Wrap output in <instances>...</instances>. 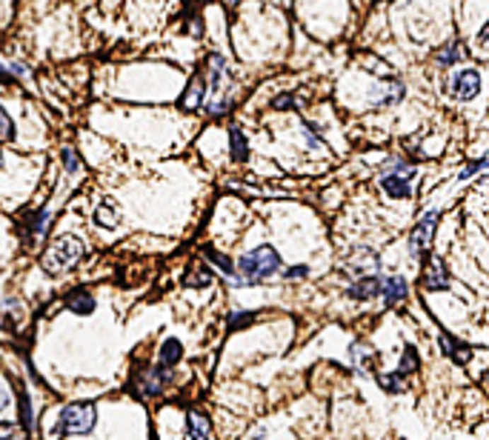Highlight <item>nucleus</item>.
I'll list each match as a JSON object with an SVG mask.
<instances>
[{
	"mask_svg": "<svg viewBox=\"0 0 489 440\" xmlns=\"http://www.w3.org/2000/svg\"><path fill=\"white\" fill-rule=\"evenodd\" d=\"M98 423V409L95 403H69L60 412L57 432L60 434H89Z\"/></svg>",
	"mask_w": 489,
	"mask_h": 440,
	"instance_id": "3",
	"label": "nucleus"
},
{
	"mask_svg": "<svg viewBox=\"0 0 489 440\" xmlns=\"http://www.w3.org/2000/svg\"><path fill=\"white\" fill-rule=\"evenodd\" d=\"M84 255H86V246H84L81 238L63 235V238H57V241L46 249V255H43V269H46L49 274H60V272H66V269H72Z\"/></svg>",
	"mask_w": 489,
	"mask_h": 440,
	"instance_id": "2",
	"label": "nucleus"
},
{
	"mask_svg": "<svg viewBox=\"0 0 489 440\" xmlns=\"http://www.w3.org/2000/svg\"><path fill=\"white\" fill-rule=\"evenodd\" d=\"M0 440H15V423H0Z\"/></svg>",
	"mask_w": 489,
	"mask_h": 440,
	"instance_id": "32",
	"label": "nucleus"
},
{
	"mask_svg": "<svg viewBox=\"0 0 489 440\" xmlns=\"http://www.w3.org/2000/svg\"><path fill=\"white\" fill-rule=\"evenodd\" d=\"M46 224H49V212L40 209V212L32 214V220H29V235H32V238H40V235L46 232Z\"/></svg>",
	"mask_w": 489,
	"mask_h": 440,
	"instance_id": "21",
	"label": "nucleus"
},
{
	"mask_svg": "<svg viewBox=\"0 0 489 440\" xmlns=\"http://www.w3.org/2000/svg\"><path fill=\"white\" fill-rule=\"evenodd\" d=\"M235 266L241 272V283H260V280H269L272 274L281 272L284 263H281V255H277L269 243H260L252 252L241 255Z\"/></svg>",
	"mask_w": 489,
	"mask_h": 440,
	"instance_id": "1",
	"label": "nucleus"
},
{
	"mask_svg": "<svg viewBox=\"0 0 489 440\" xmlns=\"http://www.w3.org/2000/svg\"><path fill=\"white\" fill-rule=\"evenodd\" d=\"M226 6H229V9H235V6H238V0H226Z\"/></svg>",
	"mask_w": 489,
	"mask_h": 440,
	"instance_id": "35",
	"label": "nucleus"
},
{
	"mask_svg": "<svg viewBox=\"0 0 489 440\" xmlns=\"http://www.w3.org/2000/svg\"><path fill=\"white\" fill-rule=\"evenodd\" d=\"M158 357H161V363H158V366H161V369H166V372H169L172 366H175L180 357H183V343H180L178 337L163 340V346H161V354H158Z\"/></svg>",
	"mask_w": 489,
	"mask_h": 440,
	"instance_id": "12",
	"label": "nucleus"
},
{
	"mask_svg": "<svg viewBox=\"0 0 489 440\" xmlns=\"http://www.w3.org/2000/svg\"><path fill=\"white\" fill-rule=\"evenodd\" d=\"M447 286H449V272H447L444 260H441V257H430L427 272H424V289L441 291V289H447Z\"/></svg>",
	"mask_w": 489,
	"mask_h": 440,
	"instance_id": "8",
	"label": "nucleus"
},
{
	"mask_svg": "<svg viewBox=\"0 0 489 440\" xmlns=\"http://www.w3.org/2000/svg\"><path fill=\"white\" fill-rule=\"evenodd\" d=\"M226 75V63L221 54H212L209 57V95H218L221 92V81Z\"/></svg>",
	"mask_w": 489,
	"mask_h": 440,
	"instance_id": "16",
	"label": "nucleus"
},
{
	"mask_svg": "<svg viewBox=\"0 0 489 440\" xmlns=\"http://www.w3.org/2000/svg\"><path fill=\"white\" fill-rule=\"evenodd\" d=\"M398 100H403V83L401 81H386L375 95V106H392Z\"/></svg>",
	"mask_w": 489,
	"mask_h": 440,
	"instance_id": "14",
	"label": "nucleus"
},
{
	"mask_svg": "<svg viewBox=\"0 0 489 440\" xmlns=\"http://www.w3.org/2000/svg\"><path fill=\"white\" fill-rule=\"evenodd\" d=\"M66 309L69 312H75V315H92L95 312V298L89 295V291L86 289H72V291H69V295H66Z\"/></svg>",
	"mask_w": 489,
	"mask_h": 440,
	"instance_id": "9",
	"label": "nucleus"
},
{
	"mask_svg": "<svg viewBox=\"0 0 489 440\" xmlns=\"http://www.w3.org/2000/svg\"><path fill=\"white\" fill-rule=\"evenodd\" d=\"M481 92V75L478 69H461L458 75L452 78V95L458 100H472Z\"/></svg>",
	"mask_w": 489,
	"mask_h": 440,
	"instance_id": "5",
	"label": "nucleus"
},
{
	"mask_svg": "<svg viewBox=\"0 0 489 440\" xmlns=\"http://www.w3.org/2000/svg\"><path fill=\"white\" fill-rule=\"evenodd\" d=\"M186 437L189 440H209V417L197 409L186 415Z\"/></svg>",
	"mask_w": 489,
	"mask_h": 440,
	"instance_id": "10",
	"label": "nucleus"
},
{
	"mask_svg": "<svg viewBox=\"0 0 489 440\" xmlns=\"http://www.w3.org/2000/svg\"><path fill=\"white\" fill-rule=\"evenodd\" d=\"M203 255H206L209 260H212V263H215V266H218V269H221V272H224L226 277H235V263H232V260H229L226 255L215 252L212 246H206V249H203Z\"/></svg>",
	"mask_w": 489,
	"mask_h": 440,
	"instance_id": "18",
	"label": "nucleus"
},
{
	"mask_svg": "<svg viewBox=\"0 0 489 440\" xmlns=\"http://www.w3.org/2000/svg\"><path fill=\"white\" fill-rule=\"evenodd\" d=\"M18 398H21V423H23V429L32 434V432H35V415H32V403H29L26 392H21Z\"/></svg>",
	"mask_w": 489,
	"mask_h": 440,
	"instance_id": "20",
	"label": "nucleus"
},
{
	"mask_svg": "<svg viewBox=\"0 0 489 440\" xmlns=\"http://www.w3.org/2000/svg\"><path fill=\"white\" fill-rule=\"evenodd\" d=\"M0 140H15V123L4 106H0Z\"/></svg>",
	"mask_w": 489,
	"mask_h": 440,
	"instance_id": "25",
	"label": "nucleus"
},
{
	"mask_svg": "<svg viewBox=\"0 0 489 440\" xmlns=\"http://www.w3.org/2000/svg\"><path fill=\"white\" fill-rule=\"evenodd\" d=\"M435 226H438V212H427L418 220V226L412 229V238H409V252L418 257V255H427L430 246H432V235H435Z\"/></svg>",
	"mask_w": 489,
	"mask_h": 440,
	"instance_id": "4",
	"label": "nucleus"
},
{
	"mask_svg": "<svg viewBox=\"0 0 489 440\" xmlns=\"http://www.w3.org/2000/svg\"><path fill=\"white\" fill-rule=\"evenodd\" d=\"M458 57H461V46H458V43H447V46L438 52V63H441V66H455Z\"/></svg>",
	"mask_w": 489,
	"mask_h": 440,
	"instance_id": "22",
	"label": "nucleus"
},
{
	"mask_svg": "<svg viewBox=\"0 0 489 440\" xmlns=\"http://www.w3.org/2000/svg\"><path fill=\"white\" fill-rule=\"evenodd\" d=\"M0 166H4V152H0Z\"/></svg>",
	"mask_w": 489,
	"mask_h": 440,
	"instance_id": "36",
	"label": "nucleus"
},
{
	"mask_svg": "<svg viewBox=\"0 0 489 440\" xmlns=\"http://www.w3.org/2000/svg\"><path fill=\"white\" fill-rule=\"evenodd\" d=\"M203 98H206V83H203V78L197 75V78L186 86V92H183V98H180V106H183V109H200V106H203Z\"/></svg>",
	"mask_w": 489,
	"mask_h": 440,
	"instance_id": "13",
	"label": "nucleus"
},
{
	"mask_svg": "<svg viewBox=\"0 0 489 440\" xmlns=\"http://www.w3.org/2000/svg\"><path fill=\"white\" fill-rule=\"evenodd\" d=\"M95 224H98V226H106V229H115L117 214H115V206H112V203H100V206H98V212H95Z\"/></svg>",
	"mask_w": 489,
	"mask_h": 440,
	"instance_id": "19",
	"label": "nucleus"
},
{
	"mask_svg": "<svg viewBox=\"0 0 489 440\" xmlns=\"http://www.w3.org/2000/svg\"><path fill=\"white\" fill-rule=\"evenodd\" d=\"M381 286H384V277H378V274H364V277H358L355 283H349V298L352 301H372V298H378L381 295Z\"/></svg>",
	"mask_w": 489,
	"mask_h": 440,
	"instance_id": "7",
	"label": "nucleus"
},
{
	"mask_svg": "<svg viewBox=\"0 0 489 440\" xmlns=\"http://www.w3.org/2000/svg\"><path fill=\"white\" fill-rule=\"evenodd\" d=\"M304 134H306L309 149H321V146H323V137H321V134H318V129H315L312 123H306V120H304Z\"/></svg>",
	"mask_w": 489,
	"mask_h": 440,
	"instance_id": "28",
	"label": "nucleus"
},
{
	"mask_svg": "<svg viewBox=\"0 0 489 440\" xmlns=\"http://www.w3.org/2000/svg\"><path fill=\"white\" fill-rule=\"evenodd\" d=\"M378 383H381L386 392H403V389H406L403 375H398V372H395V375H381V378H378Z\"/></svg>",
	"mask_w": 489,
	"mask_h": 440,
	"instance_id": "24",
	"label": "nucleus"
},
{
	"mask_svg": "<svg viewBox=\"0 0 489 440\" xmlns=\"http://www.w3.org/2000/svg\"><path fill=\"white\" fill-rule=\"evenodd\" d=\"M9 400H12V398H9V389H6L4 383H0V409H6V406H9Z\"/></svg>",
	"mask_w": 489,
	"mask_h": 440,
	"instance_id": "33",
	"label": "nucleus"
},
{
	"mask_svg": "<svg viewBox=\"0 0 489 440\" xmlns=\"http://www.w3.org/2000/svg\"><path fill=\"white\" fill-rule=\"evenodd\" d=\"M229 152H232V161H235V163H243V161L249 158V143H246V134H243L238 126H232V129H229Z\"/></svg>",
	"mask_w": 489,
	"mask_h": 440,
	"instance_id": "15",
	"label": "nucleus"
},
{
	"mask_svg": "<svg viewBox=\"0 0 489 440\" xmlns=\"http://www.w3.org/2000/svg\"><path fill=\"white\" fill-rule=\"evenodd\" d=\"M441 346H444V349H447V354H449L452 360H458V363H466V360H469V354H472V349H469V346H464V343H458V340H455L449 332H444V335H441Z\"/></svg>",
	"mask_w": 489,
	"mask_h": 440,
	"instance_id": "17",
	"label": "nucleus"
},
{
	"mask_svg": "<svg viewBox=\"0 0 489 440\" xmlns=\"http://www.w3.org/2000/svg\"><path fill=\"white\" fill-rule=\"evenodd\" d=\"M192 4H195V6H203V4H209V0H189V6H192Z\"/></svg>",
	"mask_w": 489,
	"mask_h": 440,
	"instance_id": "34",
	"label": "nucleus"
},
{
	"mask_svg": "<svg viewBox=\"0 0 489 440\" xmlns=\"http://www.w3.org/2000/svg\"><path fill=\"white\" fill-rule=\"evenodd\" d=\"M412 175H415V172H386V175H381V189H384L389 197L406 200V197L412 195V186H409Z\"/></svg>",
	"mask_w": 489,
	"mask_h": 440,
	"instance_id": "6",
	"label": "nucleus"
},
{
	"mask_svg": "<svg viewBox=\"0 0 489 440\" xmlns=\"http://www.w3.org/2000/svg\"><path fill=\"white\" fill-rule=\"evenodd\" d=\"M415 369H418V352H415V346H406L403 349V363H401L398 375H406V372H415Z\"/></svg>",
	"mask_w": 489,
	"mask_h": 440,
	"instance_id": "26",
	"label": "nucleus"
},
{
	"mask_svg": "<svg viewBox=\"0 0 489 440\" xmlns=\"http://www.w3.org/2000/svg\"><path fill=\"white\" fill-rule=\"evenodd\" d=\"M381 295L386 301V306H395L406 298V280L403 277H386L384 286H381Z\"/></svg>",
	"mask_w": 489,
	"mask_h": 440,
	"instance_id": "11",
	"label": "nucleus"
},
{
	"mask_svg": "<svg viewBox=\"0 0 489 440\" xmlns=\"http://www.w3.org/2000/svg\"><path fill=\"white\" fill-rule=\"evenodd\" d=\"M272 106H275V109H295V98H292V95H277V98L272 100Z\"/></svg>",
	"mask_w": 489,
	"mask_h": 440,
	"instance_id": "30",
	"label": "nucleus"
},
{
	"mask_svg": "<svg viewBox=\"0 0 489 440\" xmlns=\"http://www.w3.org/2000/svg\"><path fill=\"white\" fill-rule=\"evenodd\" d=\"M486 169V161L481 158V161H475V163H469L464 172H461V180H466V178H472V175H478V172H483Z\"/></svg>",
	"mask_w": 489,
	"mask_h": 440,
	"instance_id": "29",
	"label": "nucleus"
},
{
	"mask_svg": "<svg viewBox=\"0 0 489 440\" xmlns=\"http://www.w3.org/2000/svg\"><path fill=\"white\" fill-rule=\"evenodd\" d=\"M255 318H258L255 312H232V318H229V332L252 326V323H255Z\"/></svg>",
	"mask_w": 489,
	"mask_h": 440,
	"instance_id": "23",
	"label": "nucleus"
},
{
	"mask_svg": "<svg viewBox=\"0 0 489 440\" xmlns=\"http://www.w3.org/2000/svg\"><path fill=\"white\" fill-rule=\"evenodd\" d=\"M63 166H66L69 175H78L81 172V158H78L75 149H63Z\"/></svg>",
	"mask_w": 489,
	"mask_h": 440,
	"instance_id": "27",
	"label": "nucleus"
},
{
	"mask_svg": "<svg viewBox=\"0 0 489 440\" xmlns=\"http://www.w3.org/2000/svg\"><path fill=\"white\" fill-rule=\"evenodd\" d=\"M306 274H309V266H292V269L284 272V277H289V280L292 277H306Z\"/></svg>",
	"mask_w": 489,
	"mask_h": 440,
	"instance_id": "31",
	"label": "nucleus"
}]
</instances>
